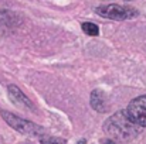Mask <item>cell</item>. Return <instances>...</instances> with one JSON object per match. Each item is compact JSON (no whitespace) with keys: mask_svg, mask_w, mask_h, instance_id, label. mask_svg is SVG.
<instances>
[{"mask_svg":"<svg viewBox=\"0 0 146 144\" xmlns=\"http://www.w3.org/2000/svg\"><path fill=\"white\" fill-rule=\"evenodd\" d=\"M3 28H4V20H3V16L0 14V37L3 34Z\"/></svg>","mask_w":146,"mask_h":144,"instance_id":"cell-9","label":"cell"},{"mask_svg":"<svg viewBox=\"0 0 146 144\" xmlns=\"http://www.w3.org/2000/svg\"><path fill=\"white\" fill-rule=\"evenodd\" d=\"M126 113L136 124H139L141 127H146V95L138 96L131 100Z\"/></svg>","mask_w":146,"mask_h":144,"instance_id":"cell-4","label":"cell"},{"mask_svg":"<svg viewBox=\"0 0 146 144\" xmlns=\"http://www.w3.org/2000/svg\"><path fill=\"white\" fill-rule=\"evenodd\" d=\"M1 117L3 120L10 126L13 127L16 132L24 134V136H31V137H37V136H43L44 133V129L30 120H26V119H21L10 112H1Z\"/></svg>","mask_w":146,"mask_h":144,"instance_id":"cell-2","label":"cell"},{"mask_svg":"<svg viewBox=\"0 0 146 144\" xmlns=\"http://www.w3.org/2000/svg\"><path fill=\"white\" fill-rule=\"evenodd\" d=\"M141 129L142 127L129 117L126 110H119L113 113L104 124V130L111 139L122 141L136 137L141 133Z\"/></svg>","mask_w":146,"mask_h":144,"instance_id":"cell-1","label":"cell"},{"mask_svg":"<svg viewBox=\"0 0 146 144\" xmlns=\"http://www.w3.org/2000/svg\"><path fill=\"white\" fill-rule=\"evenodd\" d=\"M41 143L43 144H67V141L64 139H60V137L44 136V137H41Z\"/></svg>","mask_w":146,"mask_h":144,"instance_id":"cell-8","label":"cell"},{"mask_svg":"<svg viewBox=\"0 0 146 144\" xmlns=\"http://www.w3.org/2000/svg\"><path fill=\"white\" fill-rule=\"evenodd\" d=\"M91 106L94 110H97L99 113H105L108 110V102H106V96L104 93V91L101 89H94L91 97H90Z\"/></svg>","mask_w":146,"mask_h":144,"instance_id":"cell-5","label":"cell"},{"mask_svg":"<svg viewBox=\"0 0 146 144\" xmlns=\"http://www.w3.org/2000/svg\"><path fill=\"white\" fill-rule=\"evenodd\" d=\"M98 16L104 17V18H109V20H116V21H122V20H131L133 17L138 16V10L129 6H122V4H105V6H99L95 9Z\"/></svg>","mask_w":146,"mask_h":144,"instance_id":"cell-3","label":"cell"},{"mask_svg":"<svg viewBox=\"0 0 146 144\" xmlns=\"http://www.w3.org/2000/svg\"><path fill=\"white\" fill-rule=\"evenodd\" d=\"M102 144H115V141H113L112 139H109V140H104Z\"/></svg>","mask_w":146,"mask_h":144,"instance_id":"cell-10","label":"cell"},{"mask_svg":"<svg viewBox=\"0 0 146 144\" xmlns=\"http://www.w3.org/2000/svg\"><path fill=\"white\" fill-rule=\"evenodd\" d=\"M75 144H87V141H85V140H80L78 143H75Z\"/></svg>","mask_w":146,"mask_h":144,"instance_id":"cell-11","label":"cell"},{"mask_svg":"<svg viewBox=\"0 0 146 144\" xmlns=\"http://www.w3.org/2000/svg\"><path fill=\"white\" fill-rule=\"evenodd\" d=\"M7 92H9L10 99H11L16 105H19V106H26V107H31L30 99L24 95V93L21 92V89H19L16 85H9Z\"/></svg>","mask_w":146,"mask_h":144,"instance_id":"cell-6","label":"cell"},{"mask_svg":"<svg viewBox=\"0 0 146 144\" xmlns=\"http://www.w3.org/2000/svg\"><path fill=\"white\" fill-rule=\"evenodd\" d=\"M81 28H82V31H84L85 34H88V36H91V37H95V36L99 34V27H98L97 24H94V23H90V21L82 23Z\"/></svg>","mask_w":146,"mask_h":144,"instance_id":"cell-7","label":"cell"}]
</instances>
